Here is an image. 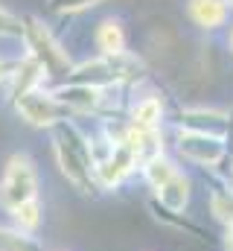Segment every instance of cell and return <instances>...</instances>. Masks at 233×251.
I'll return each instance as SVG.
<instances>
[{"label":"cell","mask_w":233,"mask_h":251,"mask_svg":"<svg viewBox=\"0 0 233 251\" xmlns=\"http://www.w3.org/2000/svg\"><path fill=\"white\" fill-rule=\"evenodd\" d=\"M53 137V155L61 170V176L67 178V184L79 190L82 196H96V178H93V155H91V140L88 131L76 120L58 123L56 128H50Z\"/></svg>","instance_id":"1"},{"label":"cell","mask_w":233,"mask_h":251,"mask_svg":"<svg viewBox=\"0 0 233 251\" xmlns=\"http://www.w3.org/2000/svg\"><path fill=\"white\" fill-rule=\"evenodd\" d=\"M23 53L41 64V70L47 73V85H58L76 64L70 50L58 41V35L41 15H23Z\"/></svg>","instance_id":"2"},{"label":"cell","mask_w":233,"mask_h":251,"mask_svg":"<svg viewBox=\"0 0 233 251\" xmlns=\"http://www.w3.org/2000/svg\"><path fill=\"white\" fill-rule=\"evenodd\" d=\"M29 199H41L38 167L26 152H12L0 173V207L12 210Z\"/></svg>","instance_id":"3"},{"label":"cell","mask_w":233,"mask_h":251,"mask_svg":"<svg viewBox=\"0 0 233 251\" xmlns=\"http://www.w3.org/2000/svg\"><path fill=\"white\" fill-rule=\"evenodd\" d=\"M9 102H12L15 114H18L26 126H32V128H47V131H50V128H56L58 123L76 120V117L70 114V108L56 100V94L50 91V85L32 88V91L15 97V100H9Z\"/></svg>","instance_id":"4"},{"label":"cell","mask_w":233,"mask_h":251,"mask_svg":"<svg viewBox=\"0 0 233 251\" xmlns=\"http://www.w3.org/2000/svg\"><path fill=\"white\" fill-rule=\"evenodd\" d=\"M175 155L192 167H201V170H210L216 173L228 155H231V146L228 140L222 137H213V134H198V131H189V128H181L175 126Z\"/></svg>","instance_id":"5"},{"label":"cell","mask_w":233,"mask_h":251,"mask_svg":"<svg viewBox=\"0 0 233 251\" xmlns=\"http://www.w3.org/2000/svg\"><path fill=\"white\" fill-rule=\"evenodd\" d=\"M140 170V161L137 155L131 152V146L122 140V128L116 131V140L111 146V152L105 158H99L93 164V178H96V187L99 190H116L122 187L134 173Z\"/></svg>","instance_id":"6"},{"label":"cell","mask_w":233,"mask_h":251,"mask_svg":"<svg viewBox=\"0 0 233 251\" xmlns=\"http://www.w3.org/2000/svg\"><path fill=\"white\" fill-rule=\"evenodd\" d=\"M131 91H134V97L125 105V126L140 128V131H158V128H163V117H166L163 97L158 91H146L143 94L140 85L131 88Z\"/></svg>","instance_id":"7"},{"label":"cell","mask_w":233,"mask_h":251,"mask_svg":"<svg viewBox=\"0 0 233 251\" xmlns=\"http://www.w3.org/2000/svg\"><path fill=\"white\" fill-rule=\"evenodd\" d=\"M178 117H181V120H178L181 128H189V131H198V134L222 137V140H228V146H231V120H233L231 111L192 105V108H181Z\"/></svg>","instance_id":"8"},{"label":"cell","mask_w":233,"mask_h":251,"mask_svg":"<svg viewBox=\"0 0 233 251\" xmlns=\"http://www.w3.org/2000/svg\"><path fill=\"white\" fill-rule=\"evenodd\" d=\"M93 47H96V56H122V53H128V32H125L122 18L105 15L96 24V29H93Z\"/></svg>","instance_id":"9"},{"label":"cell","mask_w":233,"mask_h":251,"mask_svg":"<svg viewBox=\"0 0 233 251\" xmlns=\"http://www.w3.org/2000/svg\"><path fill=\"white\" fill-rule=\"evenodd\" d=\"M186 18L204 29V32H216L222 26H228L231 9L225 0H186Z\"/></svg>","instance_id":"10"},{"label":"cell","mask_w":233,"mask_h":251,"mask_svg":"<svg viewBox=\"0 0 233 251\" xmlns=\"http://www.w3.org/2000/svg\"><path fill=\"white\" fill-rule=\"evenodd\" d=\"M189 196H192V181H189L186 173L178 170L163 187L152 193V201H155L158 207L169 210V213H184L186 204H189Z\"/></svg>","instance_id":"11"},{"label":"cell","mask_w":233,"mask_h":251,"mask_svg":"<svg viewBox=\"0 0 233 251\" xmlns=\"http://www.w3.org/2000/svg\"><path fill=\"white\" fill-rule=\"evenodd\" d=\"M210 213L222 228L233 225V184L219 173H213V184H210Z\"/></svg>","instance_id":"12"},{"label":"cell","mask_w":233,"mask_h":251,"mask_svg":"<svg viewBox=\"0 0 233 251\" xmlns=\"http://www.w3.org/2000/svg\"><path fill=\"white\" fill-rule=\"evenodd\" d=\"M6 213H9V219H12V228H18L21 234L35 237V234L41 231V222H44V204H41V199H29V201L12 207V210H6Z\"/></svg>","instance_id":"13"},{"label":"cell","mask_w":233,"mask_h":251,"mask_svg":"<svg viewBox=\"0 0 233 251\" xmlns=\"http://www.w3.org/2000/svg\"><path fill=\"white\" fill-rule=\"evenodd\" d=\"M175 173H178V164H175L166 152H163V155H158V158H152V161H146V164L140 167V176H143V181L149 184L152 193L163 187Z\"/></svg>","instance_id":"14"},{"label":"cell","mask_w":233,"mask_h":251,"mask_svg":"<svg viewBox=\"0 0 233 251\" xmlns=\"http://www.w3.org/2000/svg\"><path fill=\"white\" fill-rule=\"evenodd\" d=\"M0 251H44V243L12 225H0Z\"/></svg>","instance_id":"15"},{"label":"cell","mask_w":233,"mask_h":251,"mask_svg":"<svg viewBox=\"0 0 233 251\" xmlns=\"http://www.w3.org/2000/svg\"><path fill=\"white\" fill-rule=\"evenodd\" d=\"M0 41L23 44V18L0 3Z\"/></svg>","instance_id":"16"},{"label":"cell","mask_w":233,"mask_h":251,"mask_svg":"<svg viewBox=\"0 0 233 251\" xmlns=\"http://www.w3.org/2000/svg\"><path fill=\"white\" fill-rule=\"evenodd\" d=\"M105 0H47V6H50V12H56V15H82V12H88V9H96V6H102Z\"/></svg>","instance_id":"17"},{"label":"cell","mask_w":233,"mask_h":251,"mask_svg":"<svg viewBox=\"0 0 233 251\" xmlns=\"http://www.w3.org/2000/svg\"><path fill=\"white\" fill-rule=\"evenodd\" d=\"M18 59H21V53H18V56H3V53H0V88H6V82H9V76H12Z\"/></svg>","instance_id":"18"},{"label":"cell","mask_w":233,"mask_h":251,"mask_svg":"<svg viewBox=\"0 0 233 251\" xmlns=\"http://www.w3.org/2000/svg\"><path fill=\"white\" fill-rule=\"evenodd\" d=\"M222 246H225V251H233V225L231 228H225V234H222Z\"/></svg>","instance_id":"19"},{"label":"cell","mask_w":233,"mask_h":251,"mask_svg":"<svg viewBox=\"0 0 233 251\" xmlns=\"http://www.w3.org/2000/svg\"><path fill=\"white\" fill-rule=\"evenodd\" d=\"M228 50L233 53V24H231V29H228Z\"/></svg>","instance_id":"20"},{"label":"cell","mask_w":233,"mask_h":251,"mask_svg":"<svg viewBox=\"0 0 233 251\" xmlns=\"http://www.w3.org/2000/svg\"><path fill=\"white\" fill-rule=\"evenodd\" d=\"M228 181H231V184H233V164H231V176H228Z\"/></svg>","instance_id":"21"},{"label":"cell","mask_w":233,"mask_h":251,"mask_svg":"<svg viewBox=\"0 0 233 251\" xmlns=\"http://www.w3.org/2000/svg\"><path fill=\"white\" fill-rule=\"evenodd\" d=\"M225 3H228V9H233V0H225Z\"/></svg>","instance_id":"22"}]
</instances>
